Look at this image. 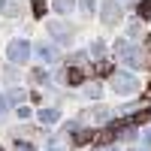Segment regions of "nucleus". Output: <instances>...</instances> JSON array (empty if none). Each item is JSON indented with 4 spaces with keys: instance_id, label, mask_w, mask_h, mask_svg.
<instances>
[{
    "instance_id": "nucleus-1",
    "label": "nucleus",
    "mask_w": 151,
    "mask_h": 151,
    "mask_svg": "<svg viewBox=\"0 0 151 151\" xmlns=\"http://www.w3.org/2000/svg\"><path fill=\"white\" fill-rule=\"evenodd\" d=\"M112 88H115L118 94H133L136 88H139V82H136V76H130V73H118V76H112Z\"/></svg>"
},
{
    "instance_id": "nucleus-2",
    "label": "nucleus",
    "mask_w": 151,
    "mask_h": 151,
    "mask_svg": "<svg viewBox=\"0 0 151 151\" xmlns=\"http://www.w3.org/2000/svg\"><path fill=\"white\" fill-rule=\"evenodd\" d=\"M6 55H9L12 64H24V60H30V45L24 42V40H15V42H9Z\"/></svg>"
},
{
    "instance_id": "nucleus-3",
    "label": "nucleus",
    "mask_w": 151,
    "mask_h": 151,
    "mask_svg": "<svg viewBox=\"0 0 151 151\" xmlns=\"http://www.w3.org/2000/svg\"><path fill=\"white\" fill-rule=\"evenodd\" d=\"M118 21H121L118 0H103V24H118Z\"/></svg>"
},
{
    "instance_id": "nucleus-4",
    "label": "nucleus",
    "mask_w": 151,
    "mask_h": 151,
    "mask_svg": "<svg viewBox=\"0 0 151 151\" xmlns=\"http://www.w3.org/2000/svg\"><path fill=\"white\" fill-rule=\"evenodd\" d=\"M48 30H52V36H55V40H60V42H70V40H73V24H67V21L48 24Z\"/></svg>"
},
{
    "instance_id": "nucleus-5",
    "label": "nucleus",
    "mask_w": 151,
    "mask_h": 151,
    "mask_svg": "<svg viewBox=\"0 0 151 151\" xmlns=\"http://www.w3.org/2000/svg\"><path fill=\"white\" fill-rule=\"evenodd\" d=\"M118 58H121V60H127V64H133V67L139 64V55H136V45H130L127 40H121V42H118Z\"/></svg>"
},
{
    "instance_id": "nucleus-6",
    "label": "nucleus",
    "mask_w": 151,
    "mask_h": 151,
    "mask_svg": "<svg viewBox=\"0 0 151 151\" xmlns=\"http://www.w3.org/2000/svg\"><path fill=\"white\" fill-rule=\"evenodd\" d=\"M109 115H112L109 109H85V112H79L82 121H106Z\"/></svg>"
},
{
    "instance_id": "nucleus-7",
    "label": "nucleus",
    "mask_w": 151,
    "mask_h": 151,
    "mask_svg": "<svg viewBox=\"0 0 151 151\" xmlns=\"http://www.w3.org/2000/svg\"><path fill=\"white\" fill-rule=\"evenodd\" d=\"M0 12L9 15V18H15L18 12H21V3H18V0H3V3H0Z\"/></svg>"
},
{
    "instance_id": "nucleus-8",
    "label": "nucleus",
    "mask_w": 151,
    "mask_h": 151,
    "mask_svg": "<svg viewBox=\"0 0 151 151\" xmlns=\"http://www.w3.org/2000/svg\"><path fill=\"white\" fill-rule=\"evenodd\" d=\"M115 133H118V127H109V130H103V133H97V145H112Z\"/></svg>"
},
{
    "instance_id": "nucleus-9",
    "label": "nucleus",
    "mask_w": 151,
    "mask_h": 151,
    "mask_svg": "<svg viewBox=\"0 0 151 151\" xmlns=\"http://www.w3.org/2000/svg\"><path fill=\"white\" fill-rule=\"evenodd\" d=\"M67 82H70V85H82V82H85V73H82V70H76V67L67 70Z\"/></svg>"
},
{
    "instance_id": "nucleus-10",
    "label": "nucleus",
    "mask_w": 151,
    "mask_h": 151,
    "mask_svg": "<svg viewBox=\"0 0 151 151\" xmlns=\"http://www.w3.org/2000/svg\"><path fill=\"white\" fill-rule=\"evenodd\" d=\"M58 118H60V115H58L55 109H40V121H42V124H55Z\"/></svg>"
},
{
    "instance_id": "nucleus-11",
    "label": "nucleus",
    "mask_w": 151,
    "mask_h": 151,
    "mask_svg": "<svg viewBox=\"0 0 151 151\" xmlns=\"http://www.w3.org/2000/svg\"><path fill=\"white\" fill-rule=\"evenodd\" d=\"M73 0H55V12H60V15H67V12H73Z\"/></svg>"
},
{
    "instance_id": "nucleus-12",
    "label": "nucleus",
    "mask_w": 151,
    "mask_h": 151,
    "mask_svg": "<svg viewBox=\"0 0 151 151\" xmlns=\"http://www.w3.org/2000/svg\"><path fill=\"white\" fill-rule=\"evenodd\" d=\"M91 139H97V136H94L91 130H82V133H76V145H85V142H91Z\"/></svg>"
},
{
    "instance_id": "nucleus-13",
    "label": "nucleus",
    "mask_w": 151,
    "mask_h": 151,
    "mask_svg": "<svg viewBox=\"0 0 151 151\" xmlns=\"http://www.w3.org/2000/svg\"><path fill=\"white\" fill-rule=\"evenodd\" d=\"M36 52H40V58H42V60H55V58H58V52H52L48 45H40Z\"/></svg>"
},
{
    "instance_id": "nucleus-14",
    "label": "nucleus",
    "mask_w": 151,
    "mask_h": 151,
    "mask_svg": "<svg viewBox=\"0 0 151 151\" xmlns=\"http://www.w3.org/2000/svg\"><path fill=\"white\" fill-rule=\"evenodd\" d=\"M145 121H151V109H142L139 115H133V124H145Z\"/></svg>"
},
{
    "instance_id": "nucleus-15",
    "label": "nucleus",
    "mask_w": 151,
    "mask_h": 151,
    "mask_svg": "<svg viewBox=\"0 0 151 151\" xmlns=\"http://www.w3.org/2000/svg\"><path fill=\"white\" fill-rule=\"evenodd\" d=\"M97 76H100V79H103V76H112V67L106 64V60H103V64H97Z\"/></svg>"
},
{
    "instance_id": "nucleus-16",
    "label": "nucleus",
    "mask_w": 151,
    "mask_h": 151,
    "mask_svg": "<svg viewBox=\"0 0 151 151\" xmlns=\"http://www.w3.org/2000/svg\"><path fill=\"white\" fill-rule=\"evenodd\" d=\"M139 15H142V18L151 15V0H142V3H139Z\"/></svg>"
},
{
    "instance_id": "nucleus-17",
    "label": "nucleus",
    "mask_w": 151,
    "mask_h": 151,
    "mask_svg": "<svg viewBox=\"0 0 151 151\" xmlns=\"http://www.w3.org/2000/svg\"><path fill=\"white\" fill-rule=\"evenodd\" d=\"M33 15H36V18L45 15V3H42V0H36V3H33Z\"/></svg>"
},
{
    "instance_id": "nucleus-18",
    "label": "nucleus",
    "mask_w": 151,
    "mask_h": 151,
    "mask_svg": "<svg viewBox=\"0 0 151 151\" xmlns=\"http://www.w3.org/2000/svg\"><path fill=\"white\" fill-rule=\"evenodd\" d=\"M24 97H27V94H24V91H18V88H15V91H9V100H12V103H21Z\"/></svg>"
},
{
    "instance_id": "nucleus-19",
    "label": "nucleus",
    "mask_w": 151,
    "mask_h": 151,
    "mask_svg": "<svg viewBox=\"0 0 151 151\" xmlns=\"http://www.w3.org/2000/svg\"><path fill=\"white\" fill-rule=\"evenodd\" d=\"M82 12L91 15V12H94V0H82Z\"/></svg>"
},
{
    "instance_id": "nucleus-20",
    "label": "nucleus",
    "mask_w": 151,
    "mask_h": 151,
    "mask_svg": "<svg viewBox=\"0 0 151 151\" xmlns=\"http://www.w3.org/2000/svg\"><path fill=\"white\" fill-rule=\"evenodd\" d=\"M48 76H45V70H33V82H45Z\"/></svg>"
},
{
    "instance_id": "nucleus-21",
    "label": "nucleus",
    "mask_w": 151,
    "mask_h": 151,
    "mask_svg": "<svg viewBox=\"0 0 151 151\" xmlns=\"http://www.w3.org/2000/svg\"><path fill=\"white\" fill-rule=\"evenodd\" d=\"M15 151H33V145H30V142H18V148H15Z\"/></svg>"
},
{
    "instance_id": "nucleus-22",
    "label": "nucleus",
    "mask_w": 151,
    "mask_h": 151,
    "mask_svg": "<svg viewBox=\"0 0 151 151\" xmlns=\"http://www.w3.org/2000/svg\"><path fill=\"white\" fill-rule=\"evenodd\" d=\"M6 112V97H0V115Z\"/></svg>"
},
{
    "instance_id": "nucleus-23",
    "label": "nucleus",
    "mask_w": 151,
    "mask_h": 151,
    "mask_svg": "<svg viewBox=\"0 0 151 151\" xmlns=\"http://www.w3.org/2000/svg\"><path fill=\"white\" fill-rule=\"evenodd\" d=\"M145 139H148V142H151V130H148V133H145Z\"/></svg>"
},
{
    "instance_id": "nucleus-24",
    "label": "nucleus",
    "mask_w": 151,
    "mask_h": 151,
    "mask_svg": "<svg viewBox=\"0 0 151 151\" xmlns=\"http://www.w3.org/2000/svg\"><path fill=\"white\" fill-rule=\"evenodd\" d=\"M0 151H3V148H0Z\"/></svg>"
}]
</instances>
